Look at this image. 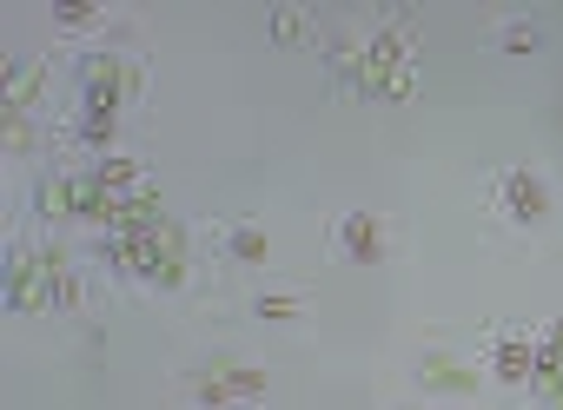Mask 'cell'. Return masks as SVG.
Masks as SVG:
<instances>
[{
  "mask_svg": "<svg viewBox=\"0 0 563 410\" xmlns=\"http://www.w3.org/2000/svg\"><path fill=\"white\" fill-rule=\"evenodd\" d=\"M120 265H133L146 285H179V232L166 219L120 225Z\"/></svg>",
  "mask_w": 563,
  "mask_h": 410,
  "instance_id": "obj_1",
  "label": "cell"
},
{
  "mask_svg": "<svg viewBox=\"0 0 563 410\" xmlns=\"http://www.w3.org/2000/svg\"><path fill=\"white\" fill-rule=\"evenodd\" d=\"M345 74L365 87V93H411V41H398V34H378V41H365L358 54H345Z\"/></svg>",
  "mask_w": 563,
  "mask_h": 410,
  "instance_id": "obj_2",
  "label": "cell"
},
{
  "mask_svg": "<svg viewBox=\"0 0 563 410\" xmlns=\"http://www.w3.org/2000/svg\"><path fill=\"white\" fill-rule=\"evenodd\" d=\"M8 298L21 311H54L74 298V272L54 258V252H14V278H8Z\"/></svg>",
  "mask_w": 563,
  "mask_h": 410,
  "instance_id": "obj_3",
  "label": "cell"
},
{
  "mask_svg": "<svg viewBox=\"0 0 563 410\" xmlns=\"http://www.w3.org/2000/svg\"><path fill=\"white\" fill-rule=\"evenodd\" d=\"M490 192H497V199H504V212H510V219H523V225H530V219H543V206H550V192H543L530 173H504Z\"/></svg>",
  "mask_w": 563,
  "mask_h": 410,
  "instance_id": "obj_4",
  "label": "cell"
},
{
  "mask_svg": "<svg viewBox=\"0 0 563 410\" xmlns=\"http://www.w3.org/2000/svg\"><path fill=\"white\" fill-rule=\"evenodd\" d=\"M192 390H199V397H212V403H225V397H258V390H265V377H258V370H206Z\"/></svg>",
  "mask_w": 563,
  "mask_h": 410,
  "instance_id": "obj_5",
  "label": "cell"
},
{
  "mask_svg": "<svg viewBox=\"0 0 563 410\" xmlns=\"http://www.w3.org/2000/svg\"><path fill=\"white\" fill-rule=\"evenodd\" d=\"M339 239H345L358 258H378V225H372V219H345V225H339Z\"/></svg>",
  "mask_w": 563,
  "mask_h": 410,
  "instance_id": "obj_6",
  "label": "cell"
},
{
  "mask_svg": "<svg viewBox=\"0 0 563 410\" xmlns=\"http://www.w3.org/2000/svg\"><path fill=\"white\" fill-rule=\"evenodd\" d=\"M537 390L563 397V331H556V351H543V357H537Z\"/></svg>",
  "mask_w": 563,
  "mask_h": 410,
  "instance_id": "obj_7",
  "label": "cell"
},
{
  "mask_svg": "<svg viewBox=\"0 0 563 410\" xmlns=\"http://www.w3.org/2000/svg\"><path fill=\"white\" fill-rule=\"evenodd\" d=\"M497 370H504V377H530V351H523V344H504V351H497Z\"/></svg>",
  "mask_w": 563,
  "mask_h": 410,
  "instance_id": "obj_8",
  "label": "cell"
},
{
  "mask_svg": "<svg viewBox=\"0 0 563 410\" xmlns=\"http://www.w3.org/2000/svg\"><path fill=\"white\" fill-rule=\"evenodd\" d=\"M232 245H239V258H245V265H258V258H265V239H258L252 225H239V232H232Z\"/></svg>",
  "mask_w": 563,
  "mask_h": 410,
  "instance_id": "obj_9",
  "label": "cell"
},
{
  "mask_svg": "<svg viewBox=\"0 0 563 410\" xmlns=\"http://www.w3.org/2000/svg\"><path fill=\"white\" fill-rule=\"evenodd\" d=\"M272 34H278V41H299V34H306V14H272Z\"/></svg>",
  "mask_w": 563,
  "mask_h": 410,
  "instance_id": "obj_10",
  "label": "cell"
},
{
  "mask_svg": "<svg viewBox=\"0 0 563 410\" xmlns=\"http://www.w3.org/2000/svg\"><path fill=\"white\" fill-rule=\"evenodd\" d=\"M258 311H265V318H292V311H299V298H258Z\"/></svg>",
  "mask_w": 563,
  "mask_h": 410,
  "instance_id": "obj_11",
  "label": "cell"
}]
</instances>
